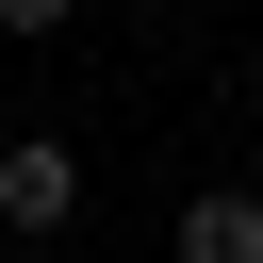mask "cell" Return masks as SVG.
Wrapping results in <instances>:
<instances>
[{"mask_svg": "<svg viewBox=\"0 0 263 263\" xmlns=\"http://www.w3.org/2000/svg\"><path fill=\"white\" fill-rule=\"evenodd\" d=\"M181 263H263V197H247V181H214V197L181 214Z\"/></svg>", "mask_w": 263, "mask_h": 263, "instance_id": "2", "label": "cell"}, {"mask_svg": "<svg viewBox=\"0 0 263 263\" xmlns=\"http://www.w3.org/2000/svg\"><path fill=\"white\" fill-rule=\"evenodd\" d=\"M66 214H82V148H49V132H16V148H0V230H16V247H49Z\"/></svg>", "mask_w": 263, "mask_h": 263, "instance_id": "1", "label": "cell"}, {"mask_svg": "<svg viewBox=\"0 0 263 263\" xmlns=\"http://www.w3.org/2000/svg\"><path fill=\"white\" fill-rule=\"evenodd\" d=\"M66 16H82V0H0V33H66Z\"/></svg>", "mask_w": 263, "mask_h": 263, "instance_id": "3", "label": "cell"}]
</instances>
